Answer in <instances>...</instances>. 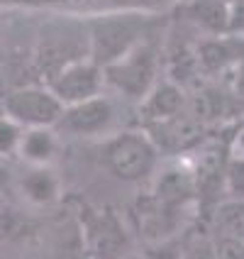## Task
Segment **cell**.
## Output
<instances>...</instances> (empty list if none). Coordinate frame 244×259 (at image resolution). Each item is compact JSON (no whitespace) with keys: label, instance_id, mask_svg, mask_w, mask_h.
Returning <instances> with one entry per match:
<instances>
[{"label":"cell","instance_id":"6da1fadb","mask_svg":"<svg viewBox=\"0 0 244 259\" xmlns=\"http://www.w3.org/2000/svg\"><path fill=\"white\" fill-rule=\"evenodd\" d=\"M105 159L110 171L122 181H142L157 169V144L142 132H125L108 142Z\"/></svg>","mask_w":244,"mask_h":259},{"label":"cell","instance_id":"7a4b0ae2","mask_svg":"<svg viewBox=\"0 0 244 259\" xmlns=\"http://www.w3.org/2000/svg\"><path fill=\"white\" fill-rule=\"evenodd\" d=\"M142 20L134 17H105L95 22L88 32V44H90V57L93 64H115L127 52H132L144 37Z\"/></svg>","mask_w":244,"mask_h":259},{"label":"cell","instance_id":"3957f363","mask_svg":"<svg viewBox=\"0 0 244 259\" xmlns=\"http://www.w3.org/2000/svg\"><path fill=\"white\" fill-rule=\"evenodd\" d=\"M157 61H159V52L157 44L142 39L132 52H127L122 59H117L115 64H110L105 71H108V81L122 91L125 96L132 98H147L152 83H154V76H157Z\"/></svg>","mask_w":244,"mask_h":259},{"label":"cell","instance_id":"277c9868","mask_svg":"<svg viewBox=\"0 0 244 259\" xmlns=\"http://www.w3.org/2000/svg\"><path fill=\"white\" fill-rule=\"evenodd\" d=\"M64 105L52 91L44 88H17L5 98L8 120L15 125H25L27 130L59 125L64 115Z\"/></svg>","mask_w":244,"mask_h":259},{"label":"cell","instance_id":"5b68a950","mask_svg":"<svg viewBox=\"0 0 244 259\" xmlns=\"http://www.w3.org/2000/svg\"><path fill=\"white\" fill-rule=\"evenodd\" d=\"M117 122V110L115 103L110 98H90L78 105H71L64 110V115L59 120V127L81 135V137H95V135H105L115 127Z\"/></svg>","mask_w":244,"mask_h":259},{"label":"cell","instance_id":"8992f818","mask_svg":"<svg viewBox=\"0 0 244 259\" xmlns=\"http://www.w3.org/2000/svg\"><path fill=\"white\" fill-rule=\"evenodd\" d=\"M101 69L93 61H78L69 69H64L49 81V91L57 96L64 108L78 105L83 101H90L101 91Z\"/></svg>","mask_w":244,"mask_h":259},{"label":"cell","instance_id":"52a82bcc","mask_svg":"<svg viewBox=\"0 0 244 259\" xmlns=\"http://www.w3.org/2000/svg\"><path fill=\"white\" fill-rule=\"evenodd\" d=\"M129 237L122 223L113 213H90L86 223L88 259H122L127 252Z\"/></svg>","mask_w":244,"mask_h":259},{"label":"cell","instance_id":"ba28073f","mask_svg":"<svg viewBox=\"0 0 244 259\" xmlns=\"http://www.w3.org/2000/svg\"><path fill=\"white\" fill-rule=\"evenodd\" d=\"M196 176L190 169L183 166H171L166 171H161L157 176V184H154V198L171 208H178L196 193Z\"/></svg>","mask_w":244,"mask_h":259},{"label":"cell","instance_id":"9c48e42d","mask_svg":"<svg viewBox=\"0 0 244 259\" xmlns=\"http://www.w3.org/2000/svg\"><path fill=\"white\" fill-rule=\"evenodd\" d=\"M183 105L186 98L173 83H161V86L152 88L149 96L144 98L142 105V115L149 122H159V125H166L183 113Z\"/></svg>","mask_w":244,"mask_h":259},{"label":"cell","instance_id":"30bf717a","mask_svg":"<svg viewBox=\"0 0 244 259\" xmlns=\"http://www.w3.org/2000/svg\"><path fill=\"white\" fill-rule=\"evenodd\" d=\"M20 188L34 205H49L59 198V179L46 166H32L20 179Z\"/></svg>","mask_w":244,"mask_h":259},{"label":"cell","instance_id":"8fae6325","mask_svg":"<svg viewBox=\"0 0 244 259\" xmlns=\"http://www.w3.org/2000/svg\"><path fill=\"white\" fill-rule=\"evenodd\" d=\"M20 154L32 166H46V161L57 154V135L49 127H34L22 135Z\"/></svg>","mask_w":244,"mask_h":259},{"label":"cell","instance_id":"7c38bea8","mask_svg":"<svg viewBox=\"0 0 244 259\" xmlns=\"http://www.w3.org/2000/svg\"><path fill=\"white\" fill-rule=\"evenodd\" d=\"M34 223L25 213L13 210V208H0V237L3 240H22L32 235Z\"/></svg>","mask_w":244,"mask_h":259},{"label":"cell","instance_id":"4fadbf2b","mask_svg":"<svg viewBox=\"0 0 244 259\" xmlns=\"http://www.w3.org/2000/svg\"><path fill=\"white\" fill-rule=\"evenodd\" d=\"M225 193L230 201H244V154H232L225 161Z\"/></svg>","mask_w":244,"mask_h":259},{"label":"cell","instance_id":"5bb4252c","mask_svg":"<svg viewBox=\"0 0 244 259\" xmlns=\"http://www.w3.org/2000/svg\"><path fill=\"white\" fill-rule=\"evenodd\" d=\"M20 142H22L20 125H15L13 120H0V157L20 152Z\"/></svg>","mask_w":244,"mask_h":259},{"label":"cell","instance_id":"9a60e30c","mask_svg":"<svg viewBox=\"0 0 244 259\" xmlns=\"http://www.w3.org/2000/svg\"><path fill=\"white\" fill-rule=\"evenodd\" d=\"M181 259H217L213 237H208V235H203V237H193V240L188 242L186 252H183V257Z\"/></svg>","mask_w":244,"mask_h":259},{"label":"cell","instance_id":"2e32d148","mask_svg":"<svg viewBox=\"0 0 244 259\" xmlns=\"http://www.w3.org/2000/svg\"><path fill=\"white\" fill-rule=\"evenodd\" d=\"M237 147H239V154H244V127L239 132V137H237Z\"/></svg>","mask_w":244,"mask_h":259},{"label":"cell","instance_id":"e0dca14e","mask_svg":"<svg viewBox=\"0 0 244 259\" xmlns=\"http://www.w3.org/2000/svg\"><path fill=\"white\" fill-rule=\"evenodd\" d=\"M239 91L244 93V73H242V78H239Z\"/></svg>","mask_w":244,"mask_h":259}]
</instances>
